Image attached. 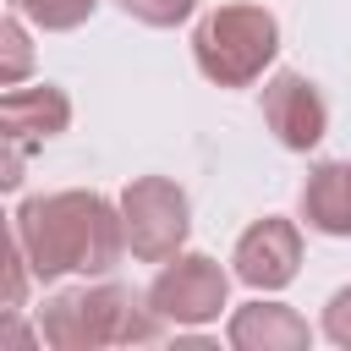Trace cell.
<instances>
[{"label":"cell","mask_w":351,"mask_h":351,"mask_svg":"<svg viewBox=\"0 0 351 351\" xmlns=\"http://www.w3.org/2000/svg\"><path fill=\"white\" fill-rule=\"evenodd\" d=\"M11 236L27 252L33 280H60V274H110L121 263L126 247V225H121V203L99 197V192H49V197H27L16 208Z\"/></svg>","instance_id":"6da1fadb"},{"label":"cell","mask_w":351,"mask_h":351,"mask_svg":"<svg viewBox=\"0 0 351 351\" xmlns=\"http://www.w3.org/2000/svg\"><path fill=\"white\" fill-rule=\"evenodd\" d=\"M159 313L132 285H93V291H60L38 313V335L55 351H99V346H143L159 335Z\"/></svg>","instance_id":"7a4b0ae2"},{"label":"cell","mask_w":351,"mask_h":351,"mask_svg":"<svg viewBox=\"0 0 351 351\" xmlns=\"http://www.w3.org/2000/svg\"><path fill=\"white\" fill-rule=\"evenodd\" d=\"M192 55L214 88H247L280 55V22L263 5H219L197 22Z\"/></svg>","instance_id":"3957f363"},{"label":"cell","mask_w":351,"mask_h":351,"mask_svg":"<svg viewBox=\"0 0 351 351\" xmlns=\"http://www.w3.org/2000/svg\"><path fill=\"white\" fill-rule=\"evenodd\" d=\"M121 225H126V247L143 263H170L192 230V208L186 192L170 176H137L121 192Z\"/></svg>","instance_id":"277c9868"},{"label":"cell","mask_w":351,"mask_h":351,"mask_svg":"<svg viewBox=\"0 0 351 351\" xmlns=\"http://www.w3.org/2000/svg\"><path fill=\"white\" fill-rule=\"evenodd\" d=\"M230 296V274L208 258V252H181L159 269V280L148 285V302L165 324H214L219 307Z\"/></svg>","instance_id":"5b68a950"},{"label":"cell","mask_w":351,"mask_h":351,"mask_svg":"<svg viewBox=\"0 0 351 351\" xmlns=\"http://www.w3.org/2000/svg\"><path fill=\"white\" fill-rule=\"evenodd\" d=\"M71 121V99L60 88H11L0 99V137H5V165H0V186H16L22 181V159L27 148H38L44 137L66 132Z\"/></svg>","instance_id":"8992f818"},{"label":"cell","mask_w":351,"mask_h":351,"mask_svg":"<svg viewBox=\"0 0 351 351\" xmlns=\"http://www.w3.org/2000/svg\"><path fill=\"white\" fill-rule=\"evenodd\" d=\"M230 263H236L241 285H252V291H285L296 280V269H302V230L291 219L269 214V219H258V225L241 230Z\"/></svg>","instance_id":"52a82bcc"},{"label":"cell","mask_w":351,"mask_h":351,"mask_svg":"<svg viewBox=\"0 0 351 351\" xmlns=\"http://www.w3.org/2000/svg\"><path fill=\"white\" fill-rule=\"evenodd\" d=\"M263 121H269V132H274L285 148H296V154L318 148L324 132H329L324 93H318L302 71H274V77H269V88H263Z\"/></svg>","instance_id":"ba28073f"},{"label":"cell","mask_w":351,"mask_h":351,"mask_svg":"<svg viewBox=\"0 0 351 351\" xmlns=\"http://www.w3.org/2000/svg\"><path fill=\"white\" fill-rule=\"evenodd\" d=\"M230 346L236 351H307L313 329H307L302 313H291L280 302H252V307H236Z\"/></svg>","instance_id":"9c48e42d"},{"label":"cell","mask_w":351,"mask_h":351,"mask_svg":"<svg viewBox=\"0 0 351 351\" xmlns=\"http://www.w3.org/2000/svg\"><path fill=\"white\" fill-rule=\"evenodd\" d=\"M302 219L324 236H351V165L324 159L302 186Z\"/></svg>","instance_id":"30bf717a"},{"label":"cell","mask_w":351,"mask_h":351,"mask_svg":"<svg viewBox=\"0 0 351 351\" xmlns=\"http://www.w3.org/2000/svg\"><path fill=\"white\" fill-rule=\"evenodd\" d=\"M93 5H99V0H11V11H16V16H27V22L49 27V33H66V27L88 22V16H93Z\"/></svg>","instance_id":"8fae6325"},{"label":"cell","mask_w":351,"mask_h":351,"mask_svg":"<svg viewBox=\"0 0 351 351\" xmlns=\"http://www.w3.org/2000/svg\"><path fill=\"white\" fill-rule=\"evenodd\" d=\"M0 49H5V60H0V88H16L22 71H27V33H22L16 16L0 22Z\"/></svg>","instance_id":"7c38bea8"},{"label":"cell","mask_w":351,"mask_h":351,"mask_svg":"<svg viewBox=\"0 0 351 351\" xmlns=\"http://www.w3.org/2000/svg\"><path fill=\"white\" fill-rule=\"evenodd\" d=\"M115 5L126 16H137V22H148V27H176V22L192 16L197 0H115Z\"/></svg>","instance_id":"4fadbf2b"},{"label":"cell","mask_w":351,"mask_h":351,"mask_svg":"<svg viewBox=\"0 0 351 351\" xmlns=\"http://www.w3.org/2000/svg\"><path fill=\"white\" fill-rule=\"evenodd\" d=\"M324 335L351 351V285H340V291L329 296V307H324Z\"/></svg>","instance_id":"5bb4252c"}]
</instances>
